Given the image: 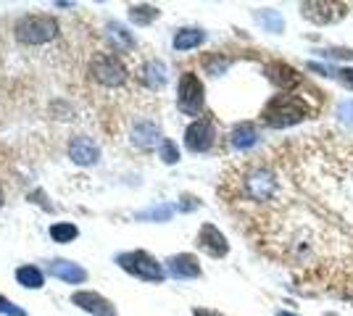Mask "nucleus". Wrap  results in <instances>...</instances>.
Listing matches in <instances>:
<instances>
[{"mask_svg": "<svg viewBox=\"0 0 353 316\" xmlns=\"http://www.w3.org/2000/svg\"><path fill=\"white\" fill-rule=\"evenodd\" d=\"M206 40V34L201 30H179L174 34V48L176 50H190V48H198Z\"/></svg>", "mask_w": 353, "mask_h": 316, "instance_id": "a211bd4d", "label": "nucleus"}, {"mask_svg": "<svg viewBox=\"0 0 353 316\" xmlns=\"http://www.w3.org/2000/svg\"><path fill=\"white\" fill-rule=\"evenodd\" d=\"M77 235H79V229L72 222H59V224L50 227V238L56 242H72Z\"/></svg>", "mask_w": 353, "mask_h": 316, "instance_id": "5701e85b", "label": "nucleus"}, {"mask_svg": "<svg viewBox=\"0 0 353 316\" xmlns=\"http://www.w3.org/2000/svg\"><path fill=\"white\" fill-rule=\"evenodd\" d=\"M166 269H169V274L176 277V280H195V277H201V264H198V258L190 256V253L172 256L166 261Z\"/></svg>", "mask_w": 353, "mask_h": 316, "instance_id": "4468645a", "label": "nucleus"}, {"mask_svg": "<svg viewBox=\"0 0 353 316\" xmlns=\"http://www.w3.org/2000/svg\"><path fill=\"white\" fill-rule=\"evenodd\" d=\"M16 282L21 287H30V290H40L45 285L43 271L34 269V266H21V269L16 271Z\"/></svg>", "mask_w": 353, "mask_h": 316, "instance_id": "6ab92c4d", "label": "nucleus"}, {"mask_svg": "<svg viewBox=\"0 0 353 316\" xmlns=\"http://www.w3.org/2000/svg\"><path fill=\"white\" fill-rule=\"evenodd\" d=\"M14 32L21 45H45L59 34V21L48 14H27L16 21Z\"/></svg>", "mask_w": 353, "mask_h": 316, "instance_id": "7ed1b4c3", "label": "nucleus"}, {"mask_svg": "<svg viewBox=\"0 0 353 316\" xmlns=\"http://www.w3.org/2000/svg\"><path fill=\"white\" fill-rule=\"evenodd\" d=\"M309 116V103L301 98V95H274L261 111V121H264L269 129H288L295 127Z\"/></svg>", "mask_w": 353, "mask_h": 316, "instance_id": "f257e3e1", "label": "nucleus"}, {"mask_svg": "<svg viewBox=\"0 0 353 316\" xmlns=\"http://www.w3.org/2000/svg\"><path fill=\"white\" fill-rule=\"evenodd\" d=\"M130 19H132L134 24H140V27H145L150 24L153 19H159V8H153V6H130Z\"/></svg>", "mask_w": 353, "mask_h": 316, "instance_id": "412c9836", "label": "nucleus"}, {"mask_svg": "<svg viewBox=\"0 0 353 316\" xmlns=\"http://www.w3.org/2000/svg\"><path fill=\"white\" fill-rule=\"evenodd\" d=\"M214 137H216V132H214L211 119H195L185 129V148L192 153H206L214 145Z\"/></svg>", "mask_w": 353, "mask_h": 316, "instance_id": "0eeeda50", "label": "nucleus"}, {"mask_svg": "<svg viewBox=\"0 0 353 316\" xmlns=\"http://www.w3.org/2000/svg\"><path fill=\"white\" fill-rule=\"evenodd\" d=\"M0 314L3 316H27V311H24V308H19L16 303H11L8 298H3V295H0Z\"/></svg>", "mask_w": 353, "mask_h": 316, "instance_id": "a878e982", "label": "nucleus"}, {"mask_svg": "<svg viewBox=\"0 0 353 316\" xmlns=\"http://www.w3.org/2000/svg\"><path fill=\"white\" fill-rule=\"evenodd\" d=\"M240 193L253 203H269L280 193V182H277L274 171L269 166H248L240 177Z\"/></svg>", "mask_w": 353, "mask_h": 316, "instance_id": "f03ea898", "label": "nucleus"}, {"mask_svg": "<svg viewBox=\"0 0 353 316\" xmlns=\"http://www.w3.org/2000/svg\"><path fill=\"white\" fill-rule=\"evenodd\" d=\"M172 213H174V206H153V209H145L140 211L134 219H140V222H169L172 219Z\"/></svg>", "mask_w": 353, "mask_h": 316, "instance_id": "aec40b11", "label": "nucleus"}, {"mask_svg": "<svg viewBox=\"0 0 353 316\" xmlns=\"http://www.w3.org/2000/svg\"><path fill=\"white\" fill-rule=\"evenodd\" d=\"M303 16L311 19L314 24H330L345 16V6L343 3H303Z\"/></svg>", "mask_w": 353, "mask_h": 316, "instance_id": "9b49d317", "label": "nucleus"}, {"mask_svg": "<svg viewBox=\"0 0 353 316\" xmlns=\"http://www.w3.org/2000/svg\"><path fill=\"white\" fill-rule=\"evenodd\" d=\"M256 19L264 24L266 30L282 32V16L277 14V11H272V8H266V11H256Z\"/></svg>", "mask_w": 353, "mask_h": 316, "instance_id": "b1692460", "label": "nucleus"}, {"mask_svg": "<svg viewBox=\"0 0 353 316\" xmlns=\"http://www.w3.org/2000/svg\"><path fill=\"white\" fill-rule=\"evenodd\" d=\"M324 56L327 59H353V50H340V48H335V50H324Z\"/></svg>", "mask_w": 353, "mask_h": 316, "instance_id": "c85d7f7f", "label": "nucleus"}, {"mask_svg": "<svg viewBox=\"0 0 353 316\" xmlns=\"http://www.w3.org/2000/svg\"><path fill=\"white\" fill-rule=\"evenodd\" d=\"M338 116H340V121H345V124L353 127V101H343V103L338 105Z\"/></svg>", "mask_w": 353, "mask_h": 316, "instance_id": "bb28decb", "label": "nucleus"}, {"mask_svg": "<svg viewBox=\"0 0 353 316\" xmlns=\"http://www.w3.org/2000/svg\"><path fill=\"white\" fill-rule=\"evenodd\" d=\"M105 32H108V37H111V40L117 43L119 50H130V48L134 45L132 34L124 30L121 24H108V27H105Z\"/></svg>", "mask_w": 353, "mask_h": 316, "instance_id": "4be33fe9", "label": "nucleus"}, {"mask_svg": "<svg viewBox=\"0 0 353 316\" xmlns=\"http://www.w3.org/2000/svg\"><path fill=\"white\" fill-rule=\"evenodd\" d=\"M117 264L127 274H132L137 280H145V282H161L163 269L156 258L145 253V251H132V253H121L117 258Z\"/></svg>", "mask_w": 353, "mask_h": 316, "instance_id": "20e7f679", "label": "nucleus"}, {"mask_svg": "<svg viewBox=\"0 0 353 316\" xmlns=\"http://www.w3.org/2000/svg\"><path fill=\"white\" fill-rule=\"evenodd\" d=\"M198 248L206 251L208 256H214V258H221L230 253V242H227V238H224L214 224L201 227V232H198Z\"/></svg>", "mask_w": 353, "mask_h": 316, "instance_id": "1a4fd4ad", "label": "nucleus"}, {"mask_svg": "<svg viewBox=\"0 0 353 316\" xmlns=\"http://www.w3.org/2000/svg\"><path fill=\"white\" fill-rule=\"evenodd\" d=\"M69 156H72L74 164L79 166H92L98 164V158H101V151H98V145L90 140V137H74L72 143H69Z\"/></svg>", "mask_w": 353, "mask_h": 316, "instance_id": "f8f14e48", "label": "nucleus"}, {"mask_svg": "<svg viewBox=\"0 0 353 316\" xmlns=\"http://www.w3.org/2000/svg\"><path fill=\"white\" fill-rule=\"evenodd\" d=\"M48 271H50V277H59L69 285H79L88 280V271L72 261H53V264H48Z\"/></svg>", "mask_w": 353, "mask_h": 316, "instance_id": "2eb2a0df", "label": "nucleus"}, {"mask_svg": "<svg viewBox=\"0 0 353 316\" xmlns=\"http://www.w3.org/2000/svg\"><path fill=\"white\" fill-rule=\"evenodd\" d=\"M72 303H74V306H79L82 311L92 314V316H117V308H114V303L105 301L103 295H98V293H90V290L74 293Z\"/></svg>", "mask_w": 353, "mask_h": 316, "instance_id": "9d476101", "label": "nucleus"}, {"mask_svg": "<svg viewBox=\"0 0 353 316\" xmlns=\"http://www.w3.org/2000/svg\"><path fill=\"white\" fill-rule=\"evenodd\" d=\"M230 143H232L235 151H250L259 143V129L250 121H243V124H237L235 129L230 132Z\"/></svg>", "mask_w": 353, "mask_h": 316, "instance_id": "dca6fc26", "label": "nucleus"}, {"mask_svg": "<svg viewBox=\"0 0 353 316\" xmlns=\"http://www.w3.org/2000/svg\"><path fill=\"white\" fill-rule=\"evenodd\" d=\"M338 79L345 85V87H351L353 90V69H338Z\"/></svg>", "mask_w": 353, "mask_h": 316, "instance_id": "cd10ccee", "label": "nucleus"}, {"mask_svg": "<svg viewBox=\"0 0 353 316\" xmlns=\"http://www.w3.org/2000/svg\"><path fill=\"white\" fill-rule=\"evenodd\" d=\"M264 74L274 87H280V90H285V92L295 90V87L303 82V76L298 74V69L290 66V63H285V61H272V63H266Z\"/></svg>", "mask_w": 353, "mask_h": 316, "instance_id": "6e6552de", "label": "nucleus"}, {"mask_svg": "<svg viewBox=\"0 0 353 316\" xmlns=\"http://www.w3.org/2000/svg\"><path fill=\"white\" fill-rule=\"evenodd\" d=\"M277 316H295V314H290V311H280Z\"/></svg>", "mask_w": 353, "mask_h": 316, "instance_id": "7c9ffc66", "label": "nucleus"}, {"mask_svg": "<svg viewBox=\"0 0 353 316\" xmlns=\"http://www.w3.org/2000/svg\"><path fill=\"white\" fill-rule=\"evenodd\" d=\"M179 111L188 116H201L203 105H206V92H203V82L192 72H185L179 76V95H176Z\"/></svg>", "mask_w": 353, "mask_h": 316, "instance_id": "39448f33", "label": "nucleus"}, {"mask_svg": "<svg viewBox=\"0 0 353 316\" xmlns=\"http://www.w3.org/2000/svg\"><path fill=\"white\" fill-rule=\"evenodd\" d=\"M132 143L140 148V151H150V148H156L161 140V129H159V124H153V121H137L132 127Z\"/></svg>", "mask_w": 353, "mask_h": 316, "instance_id": "ddd939ff", "label": "nucleus"}, {"mask_svg": "<svg viewBox=\"0 0 353 316\" xmlns=\"http://www.w3.org/2000/svg\"><path fill=\"white\" fill-rule=\"evenodd\" d=\"M3 203H6V196H3V187H0V209H3Z\"/></svg>", "mask_w": 353, "mask_h": 316, "instance_id": "c756f323", "label": "nucleus"}, {"mask_svg": "<svg viewBox=\"0 0 353 316\" xmlns=\"http://www.w3.org/2000/svg\"><path fill=\"white\" fill-rule=\"evenodd\" d=\"M161 161L163 164H176L179 161V151L172 140H163L161 143Z\"/></svg>", "mask_w": 353, "mask_h": 316, "instance_id": "393cba45", "label": "nucleus"}, {"mask_svg": "<svg viewBox=\"0 0 353 316\" xmlns=\"http://www.w3.org/2000/svg\"><path fill=\"white\" fill-rule=\"evenodd\" d=\"M90 74L103 87H119L127 82V69L114 53H98L90 63Z\"/></svg>", "mask_w": 353, "mask_h": 316, "instance_id": "423d86ee", "label": "nucleus"}, {"mask_svg": "<svg viewBox=\"0 0 353 316\" xmlns=\"http://www.w3.org/2000/svg\"><path fill=\"white\" fill-rule=\"evenodd\" d=\"M166 79H169V74H166V66L161 61H148L145 66L140 69V82L150 90H161L166 85Z\"/></svg>", "mask_w": 353, "mask_h": 316, "instance_id": "f3484780", "label": "nucleus"}]
</instances>
